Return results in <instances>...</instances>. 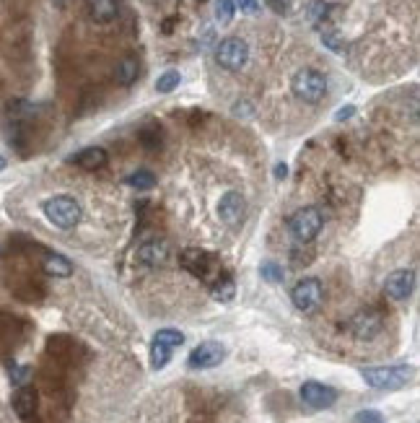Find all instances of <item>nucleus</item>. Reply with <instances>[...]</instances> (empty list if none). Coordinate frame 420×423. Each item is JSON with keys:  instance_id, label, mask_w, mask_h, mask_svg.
<instances>
[{"instance_id": "423d86ee", "label": "nucleus", "mask_w": 420, "mask_h": 423, "mask_svg": "<svg viewBox=\"0 0 420 423\" xmlns=\"http://www.w3.org/2000/svg\"><path fill=\"white\" fill-rule=\"evenodd\" d=\"M322 299H325V291H322V283L316 281V278H301V281L296 283L291 288V301L293 306L299 309V312H316L319 304H322Z\"/></svg>"}, {"instance_id": "4be33fe9", "label": "nucleus", "mask_w": 420, "mask_h": 423, "mask_svg": "<svg viewBox=\"0 0 420 423\" xmlns=\"http://www.w3.org/2000/svg\"><path fill=\"white\" fill-rule=\"evenodd\" d=\"M128 185L135 190H153L156 187V174L148 172V169H138L128 176Z\"/></svg>"}, {"instance_id": "7ed1b4c3", "label": "nucleus", "mask_w": 420, "mask_h": 423, "mask_svg": "<svg viewBox=\"0 0 420 423\" xmlns=\"http://www.w3.org/2000/svg\"><path fill=\"white\" fill-rule=\"evenodd\" d=\"M291 91L296 99H301L306 104H319L327 96L325 73L314 71V68H301L291 78Z\"/></svg>"}, {"instance_id": "cd10ccee", "label": "nucleus", "mask_w": 420, "mask_h": 423, "mask_svg": "<svg viewBox=\"0 0 420 423\" xmlns=\"http://www.w3.org/2000/svg\"><path fill=\"white\" fill-rule=\"evenodd\" d=\"M379 421H384L379 411H361V413H355V423H379Z\"/></svg>"}, {"instance_id": "c756f323", "label": "nucleus", "mask_w": 420, "mask_h": 423, "mask_svg": "<svg viewBox=\"0 0 420 423\" xmlns=\"http://www.w3.org/2000/svg\"><path fill=\"white\" fill-rule=\"evenodd\" d=\"M353 115H355V106H353V104L340 106L338 115H335V119H338V122H342V119H350V117H353Z\"/></svg>"}, {"instance_id": "a878e982", "label": "nucleus", "mask_w": 420, "mask_h": 423, "mask_svg": "<svg viewBox=\"0 0 420 423\" xmlns=\"http://www.w3.org/2000/svg\"><path fill=\"white\" fill-rule=\"evenodd\" d=\"M233 13H236L233 0H215V21L218 24H229L233 19Z\"/></svg>"}, {"instance_id": "1a4fd4ad", "label": "nucleus", "mask_w": 420, "mask_h": 423, "mask_svg": "<svg viewBox=\"0 0 420 423\" xmlns=\"http://www.w3.org/2000/svg\"><path fill=\"white\" fill-rule=\"evenodd\" d=\"M348 328L353 332V338H358V341H373L384 330V317L376 309H363V312H358L355 317L350 319Z\"/></svg>"}, {"instance_id": "f3484780", "label": "nucleus", "mask_w": 420, "mask_h": 423, "mask_svg": "<svg viewBox=\"0 0 420 423\" xmlns=\"http://www.w3.org/2000/svg\"><path fill=\"white\" fill-rule=\"evenodd\" d=\"M45 273L47 275H52V278H68L73 275V262H70L65 255H60V252H49L45 258Z\"/></svg>"}, {"instance_id": "f257e3e1", "label": "nucleus", "mask_w": 420, "mask_h": 423, "mask_svg": "<svg viewBox=\"0 0 420 423\" xmlns=\"http://www.w3.org/2000/svg\"><path fill=\"white\" fill-rule=\"evenodd\" d=\"M42 213L49 224L60 229V231H70L81 224L83 208L81 203L73 195H52V198L42 200Z\"/></svg>"}, {"instance_id": "bb28decb", "label": "nucleus", "mask_w": 420, "mask_h": 423, "mask_svg": "<svg viewBox=\"0 0 420 423\" xmlns=\"http://www.w3.org/2000/svg\"><path fill=\"white\" fill-rule=\"evenodd\" d=\"M322 42H325L332 52H345V42H342L340 32H335V29H327V32H322Z\"/></svg>"}, {"instance_id": "9d476101", "label": "nucleus", "mask_w": 420, "mask_h": 423, "mask_svg": "<svg viewBox=\"0 0 420 423\" xmlns=\"http://www.w3.org/2000/svg\"><path fill=\"white\" fill-rule=\"evenodd\" d=\"M218 216H221V221L226 226H236L244 224L246 218V200L244 195L239 192V190H229L226 195H221V203H218Z\"/></svg>"}, {"instance_id": "2f4dec72", "label": "nucleus", "mask_w": 420, "mask_h": 423, "mask_svg": "<svg viewBox=\"0 0 420 423\" xmlns=\"http://www.w3.org/2000/svg\"><path fill=\"white\" fill-rule=\"evenodd\" d=\"M156 135H159L156 130H143L140 133V141L145 143V146H156Z\"/></svg>"}, {"instance_id": "2eb2a0df", "label": "nucleus", "mask_w": 420, "mask_h": 423, "mask_svg": "<svg viewBox=\"0 0 420 423\" xmlns=\"http://www.w3.org/2000/svg\"><path fill=\"white\" fill-rule=\"evenodd\" d=\"M86 8H89L91 21L109 24V21H115L117 13H119V0H86Z\"/></svg>"}, {"instance_id": "f8f14e48", "label": "nucleus", "mask_w": 420, "mask_h": 423, "mask_svg": "<svg viewBox=\"0 0 420 423\" xmlns=\"http://www.w3.org/2000/svg\"><path fill=\"white\" fill-rule=\"evenodd\" d=\"M182 268L189 271L200 281H208L210 271H213V255H208L205 249L189 247L182 252Z\"/></svg>"}, {"instance_id": "393cba45", "label": "nucleus", "mask_w": 420, "mask_h": 423, "mask_svg": "<svg viewBox=\"0 0 420 423\" xmlns=\"http://www.w3.org/2000/svg\"><path fill=\"white\" fill-rule=\"evenodd\" d=\"M259 275L265 278L268 283H283L285 278V271L280 268L278 262H262V268H259Z\"/></svg>"}, {"instance_id": "b1692460", "label": "nucleus", "mask_w": 420, "mask_h": 423, "mask_svg": "<svg viewBox=\"0 0 420 423\" xmlns=\"http://www.w3.org/2000/svg\"><path fill=\"white\" fill-rule=\"evenodd\" d=\"M179 81H182L179 71L161 73V76H159V81H156V91H159V94H172L176 86H179Z\"/></svg>"}, {"instance_id": "ddd939ff", "label": "nucleus", "mask_w": 420, "mask_h": 423, "mask_svg": "<svg viewBox=\"0 0 420 423\" xmlns=\"http://www.w3.org/2000/svg\"><path fill=\"white\" fill-rule=\"evenodd\" d=\"M36 408H39L36 389L29 387V385H21V387L16 389V395H13V411H16V415L23 418V421H29V418H34Z\"/></svg>"}, {"instance_id": "c85d7f7f", "label": "nucleus", "mask_w": 420, "mask_h": 423, "mask_svg": "<svg viewBox=\"0 0 420 423\" xmlns=\"http://www.w3.org/2000/svg\"><path fill=\"white\" fill-rule=\"evenodd\" d=\"M233 8H242V13H259V3L257 0H233Z\"/></svg>"}, {"instance_id": "aec40b11", "label": "nucleus", "mask_w": 420, "mask_h": 423, "mask_svg": "<svg viewBox=\"0 0 420 423\" xmlns=\"http://www.w3.org/2000/svg\"><path fill=\"white\" fill-rule=\"evenodd\" d=\"M210 294H213V299H215V301L226 304V301H231L233 294H236V283H233L231 275L215 278V281L210 283Z\"/></svg>"}, {"instance_id": "9b49d317", "label": "nucleus", "mask_w": 420, "mask_h": 423, "mask_svg": "<svg viewBox=\"0 0 420 423\" xmlns=\"http://www.w3.org/2000/svg\"><path fill=\"white\" fill-rule=\"evenodd\" d=\"M384 291L392 301H408L415 291V271H395L386 275Z\"/></svg>"}, {"instance_id": "a211bd4d", "label": "nucleus", "mask_w": 420, "mask_h": 423, "mask_svg": "<svg viewBox=\"0 0 420 423\" xmlns=\"http://www.w3.org/2000/svg\"><path fill=\"white\" fill-rule=\"evenodd\" d=\"M138 73H140L138 58L128 55L125 60H119V62H117L115 78H117V83H119V86H132V83L138 81Z\"/></svg>"}, {"instance_id": "412c9836", "label": "nucleus", "mask_w": 420, "mask_h": 423, "mask_svg": "<svg viewBox=\"0 0 420 423\" xmlns=\"http://www.w3.org/2000/svg\"><path fill=\"white\" fill-rule=\"evenodd\" d=\"M172 353H174V348H169V345H163V343H159V341H151L148 361H151L153 371H161L163 366L172 361Z\"/></svg>"}, {"instance_id": "72a5a7b5", "label": "nucleus", "mask_w": 420, "mask_h": 423, "mask_svg": "<svg viewBox=\"0 0 420 423\" xmlns=\"http://www.w3.org/2000/svg\"><path fill=\"white\" fill-rule=\"evenodd\" d=\"M26 374H29V369H26V366H21V369H16V371H13L11 379H13V382H16V385H23V379H26Z\"/></svg>"}, {"instance_id": "20e7f679", "label": "nucleus", "mask_w": 420, "mask_h": 423, "mask_svg": "<svg viewBox=\"0 0 420 423\" xmlns=\"http://www.w3.org/2000/svg\"><path fill=\"white\" fill-rule=\"evenodd\" d=\"M322 224H325L322 211L314 208V205H306V208H299V211L293 213L291 221H288V229H291L293 239H296L299 244H309V242H314L316 234L322 231Z\"/></svg>"}, {"instance_id": "39448f33", "label": "nucleus", "mask_w": 420, "mask_h": 423, "mask_svg": "<svg viewBox=\"0 0 420 423\" xmlns=\"http://www.w3.org/2000/svg\"><path fill=\"white\" fill-rule=\"evenodd\" d=\"M249 60V45L239 36H226L215 45V62L226 71H242Z\"/></svg>"}, {"instance_id": "f03ea898", "label": "nucleus", "mask_w": 420, "mask_h": 423, "mask_svg": "<svg viewBox=\"0 0 420 423\" xmlns=\"http://www.w3.org/2000/svg\"><path fill=\"white\" fill-rule=\"evenodd\" d=\"M415 369L410 364H389V366H366L361 369L363 382L373 389H402L410 385Z\"/></svg>"}, {"instance_id": "7c9ffc66", "label": "nucleus", "mask_w": 420, "mask_h": 423, "mask_svg": "<svg viewBox=\"0 0 420 423\" xmlns=\"http://www.w3.org/2000/svg\"><path fill=\"white\" fill-rule=\"evenodd\" d=\"M268 5L275 13H288V0H268Z\"/></svg>"}, {"instance_id": "e433bc0d", "label": "nucleus", "mask_w": 420, "mask_h": 423, "mask_svg": "<svg viewBox=\"0 0 420 423\" xmlns=\"http://www.w3.org/2000/svg\"><path fill=\"white\" fill-rule=\"evenodd\" d=\"M379 423H384V421H379Z\"/></svg>"}, {"instance_id": "dca6fc26", "label": "nucleus", "mask_w": 420, "mask_h": 423, "mask_svg": "<svg viewBox=\"0 0 420 423\" xmlns=\"http://www.w3.org/2000/svg\"><path fill=\"white\" fill-rule=\"evenodd\" d=\"M73 164L86 169V172H96V169H104L106 166V151L99 146H89L73 156Z\"/></svg>"}, {"instance_id": "473e14b6", "label": "nucleus", "mask_w": 420, "mask_h": 423, "mask_svg": "<svg viewBox=\"0 0 420 423\" xmlns=\"http://www.w3.org/2000/svg\"><path fill=\"white\" fill-rule=\"evenodd\" d=\"M233 115H236V117H242V115H244V117H249V115H252V106L246 104V102H244V104L239 102V104L233 106Z\"/></svg>"}, {"instance_id": "0eeeda50", "label": "nucleus", "mask_w": 420, "mask_h": 423, "mask_svg": "<svg viewBox=\"0 0 420 423\" xmlns=\"http://www.w3.org/2000/svg\"><path fill=\"white\" fill-rule=\"evenodd\" d=\"M299 395H301L303 405H309L312 411H327V408H332L338 402V389L329 387V385H322V382H314V379L303 382Z\"/></svg>"}, {"instance_id": "6ab92c4d", "label": "nucleus", "mask_w": 420, "mask_h": 423, "mask_svg": "<svg viewBox=\"0 0 420 423\" xmlns=\"http://www.w3.org/2000/svg\"><path fill=\"white\" fill-rule=\"evenodd\" d=\"M338 5L335 3H327V0H312L306 5V19L312 26H325V21H329V16Z\"/></svg>"}, {"instance_id": "c9c22d12", "label": "nucleus", "mask_w": 420, "mask_h": 423, "mask_svg": "<svg viewBox=\"0 0 420 423\" xmlns=\"http://www.w3.org/2000/svg\"><path fill=\"white\" fill-rule=\"evenodd\" d=\"M3 169H5V159H3V156H0V172H3Z\"/></svg>"}, {"instance_id": "6e6552de", "label": "nucleus", "mask_w": 420, "mask_h": 423, "mask_svg": "<svg viewBox=\"0 0 420 423\" xmlns=\"http://www.w3.org/2000/svg\"><path fill=\"white\" fill-rule=\"evenodd\" d=\"M223 358H226V345L218 341H205L189 353L187 366L195 369V371H202V369H215V366H221Z\"/></svg>"}, {"instance_id": "4468645a", "label": "nucleus", "mask_w": 420, "mask_h": 423, "mask_svg": "<svg viewBox=\"0 0 420 423\" xmlns=\"http://www.w3.org/2000/svg\"><path fill=\"white\" fill-rule=\"evenodd\" d=\"M138 262L148 265V268H156V265H163L169 260V244L161 242V239H151V242H143L138 247Z\"/></svg>"}, {"instance_id": "5701e85b", "label": "nucleus", "mask_w": 420, "mask_h": 423, "mask_svg": "<svg viewBox=\"0 0 420 423\" xmlns=\"http://www.w3.org/2000/svg\"><path fill=\"white\" fill-rule=\"evenodd\" d=\"M153 341L163 343V345H169V348H179V345L185 343V332H179V330H174V328H163L153 335Z\"/></svg>"}, {"instance_id": "f704fd0d", "label": "nucleus", "mask_w": 420, "mask_h": 423, "mask_svg": "<svg viewBox=\"0 0 420 423\" xmlns=\"http://www.w3.org/2000/svg\"><path fill=\"white\" fill-rule=\"evenodd\" d=\"M285 174H288V166H285V164H278V166H275V176H278V179H283Z\"/></svg>"}]
</instances>
